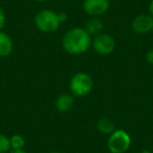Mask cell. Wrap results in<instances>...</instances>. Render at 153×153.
<instances>
[{"instance_id":"cell-1","label":"cell","mask_w":153,"mask_h":153,"mask_svg":"<svg viewBox=\"0 0 153 153\" xmlns=\"http://www.w3.org/2000/svg\"><path fill=\"white\" fill-rule=\"evenodd\" d=\"M63 47L68 53L80 55L89 48L91 44L90 35L84 28L76 27L68 30L63 37Z\"/></svg>"},{"instance_id":"cell-2","label":"cell","mask_w":153,"mask_h":153,"mask_svg":"<svg viewBox=\"0 0 153 153\" xmlns=\"http://www.w3.org/2000/svg\"><path fill=\"white\" fill-rule=\"evenodd\" d=\"M36 26L43 33H53L59 28L60 20L58 14L51 10H43L37 14L35 18Z\"/></svg>"},{"instance_id":"cell-3","label":"cell","mask_w":153,"mask_h":153,"mask_svg":"<svg viewBox=\"0 0 153 153\" xmlns=\"http://www.w3.org/2000/svg\"><path fill=\"white\" fill-rule=\"evenodd\" d=\"M94 88V80L88 74L79 72L70 80V90L76 97L87 96Z\"/></svg>"},{"instance_id":"cell-4","label":"cell","mask_w":153,"mask_h":153,"mask_svg":"<svg viewBox=\"0 0 153 153\" xmlns=\"http://www.w3.org/2000/svg\"><path fill=\"white\" fill-rule=\"evenodd\" d=\"M130 135L124 130L113 131L108 140V148L111 153H125L130 148Z\"/></svg>"},{"instance_id":"cell-5","label":"cell","mask_w":153,"mask_h":153,"mask_svg":"<svg viewBox=\"0 0 153 153\" xmlns=\"http://www.w3.org/2000/svg\"><path fill=\"white\" fill-rule=\"evenodd\" d=\"M94 48L100 55H109L115 47L114 39L107 34H99L94 39Z\"/></svg>"},{"instance_id":"cell-6","label":"cell","mask_w":153,"mask_h":153,"mask_svg":"<svg viewBox=\"0 0 153 153\" xmlns=\"http://www.w3.org/2000/svg\"><path fill=\"white\" fill-rule=\"evenodd\" d=\"M109 0H85L84 1V11L91 16H100L106 13L109 9Z\"/></svg>"},{"instance_id":"cell-7","label":"cell","mask_w":153,"mask_h":153,"mask_svg":"<svg viewBox=\"0 0 153 153\" xmlns=\"http://www.w3.org/2000/svg\"><path fill=\"white\" fill-rule=\"evenodd\" d=\"M153 24V17L149 15H140L132 21V30L136 34H146L150 32Z\"/></svg>"},{"instance_id":"cell-8","label":"cell","mask_w":153,"mask_h":153,"mask_svg":"<svg viewBox=\"0 0 153 153\" xmlns=\"http://www.w3.org/2000/svg\"><path fill=\"white\" fill-rule=\"evenodd\" d=\"M74 106V99L70 94H61L56 101V107L60 112H67Z\"/></svg>"},{"instance_id":"cell-9","label":"cell","mask_w":153,"mask_h":153,"mask_svg":"<svg viewBox=\"0 0 153 153\" xmlns=\"http://www.w3.org/2000/svg\"><path fill=\"white\" fill-rule=\"evenodd\" d=\"M13 51V42L12 39L5 33L0 32V56L7 57Z\"/></svg>"},{"instance_id":"cell-10","label":"cell","mask_w":153,"mask_h":153,"mask_svg":"<svg viewBox=\"0 0 153 153\" xmlns=\"http://www.w3.org/2000/svg\"><path fill=\"white\" fill-rule=\"evenodd\" d=\"M103 28V22L101 21L99 18H91L89 19L85 24V28L84 30L88 33V35L92 36V35H99Z\"/></svg>"},{"instance_id":"cell-11","label":"cell","mask_w":153,"mask_h":153,"mask_svg":"<svg viewBox=\"0 0 153 153\" xmlns=\"http://www.w3.org/2000/svg\"><path fill=\"white\" fill-rule=\"evenodd\" d=\"M98 129L100 132L105 134L112 133L114 131V124L111 120L104 117V119H101L98 123Z\"/></svg>"},{"instance_id":"cell-12","label":"cell","mask_w":153,"mask_h":153,"mask_svg":"<svg viewBox=\"0 0 153 153\" xmlns=\"http://www.w3.org/2000/svg\"><path fill=\"white\" fill-rule=\"evenodd\" d=\"M11 147L13 148V150H20L24 147V144H25V140H24L23 136H21L20 134H15L13 135L11 138Z\"/></svg>"},{"instance_id":"cell-13","label":"cell","mask_w":153,"mask_h":153,"mask_svg":"<svg viewBox=\"0 0 153 153\" xmlns=\"http://www.w3.org/2000/svg\"><path fill=\"white\" fill-rule=\"evenodd\" d=\"M11 148V140L4 134L0 133V153H5Z\"/></svg>"},{"instance_id":"cell-14","label":"cell","mask_w":153,"mask_h":153,"mask_svg":"<svg viewBox=\"0 0 153 153\" xmlns=\"http://www.w3.org/2000/svg\"><path fill=\"white\" fill-rule=\"evenodd\" d=\"M4 23H5V15L3 13L2 9L0 7V30L4 26Z\"/></svg>"},{"instance_id":"cell-15","label":"cell","mask_w":153,"mask_h":153,"mask_svg":"<svg viewBox=\"0 0 153 153\" xmlns=\"http://www.w3.org/2000/svg\"><path fill=\"white\" fill-rule=\"evenodd\" d=\"M146 60H147V62H148V63L153 64V49H150V51L147 53Z\"/></svg>"},{"instance_id":"cell-16","label":"cell","mask_w":153,"mask_h":153,"mask_svg":"<svg viewBox=\"0 0 153 153\" xmlns=\"http://www.w3.org/2000/svg\"><path fill=\"white\" fill-rule=\"evenodd\" d=\"M58 18H59V20H60V22H65L66 21V19H67V15H66L65 13H60V14H58Z\"/></svg>"},{"instance_id":"cell-17","label":"cell","mask_w":153,"mask_h":153,"mask_svg":"<svg viewBox=\"0 0 153 153\" xmlns=\"http://www.w3.org/2000/svg\"><path fill=\"white\" fill-rule=\"evenodd\" d=\"M149 11H150L151 15H152V17H153V0L151 1V3H150V7H149Z\"/></svg>"},{"instance_id":"cell-18","label":"cell","mask_w":153,"mask_h":153,"mask_svg":"<svg viewBox=\"0 0 153 153\" xmlns=\"http://www.w3.org/2000/svg\"><path fill=\"white\" fill-rule=\"evenodd\" d=\"M10 153H26V152L22 150V149H20V150H13V151H11Z\"/></svg>"},{"instance_id":"cell-19","label":"cell","mask_w":153,"mask_h":153,"mask_svg":"<svg viewBox=\"0 0 153 153\" xmlns=\"http://www.w3.org/2000/svg\"><path fill=\"white\" fill-rule=\"evenodd\" d=\"M34 1H37V2H44V1H47V0H34Z\"/></svg>"},{"instance_id":"cell-20","label":"cell","mask_w":153,"mask_h":153,"mask_svg":"<svg viewBox=\"0 0 153 153\" xmlns=\"http://www.w3.org/2000/svg\"><path fill=\"white\" fill-rule=\"evenodd\" d=\"M142 153H150V152H149V151H147V150H146V151H143Z\"/></svg>"},{"instance_id":"cell-21","label":"cell","mask_w":153,"mask_h":153,"mask_svg":"<svg viewBox=\"0 0 153 153\" xmlns=\"http://www.w3.org/2000/svg\"><path fill=\"white\" fill-rule=\"evenodd\" d=\"M49 153H59V152H57V151H53V152H49Z\"/></svg>"},{"instance_id":"cell-22","label":"cell","mask_w":153,"mask_h":153,"mask_svg":"<svg viewBox=\"0 0 153 153\" xmlns=\"http://www.w3.org/2000/svg\"><path fill=\"white\" fill-rule=\"evenodd\" d=\"M151 30H152V32H153V24H152V28H151Z\"/></svg>"}]
</instances>
